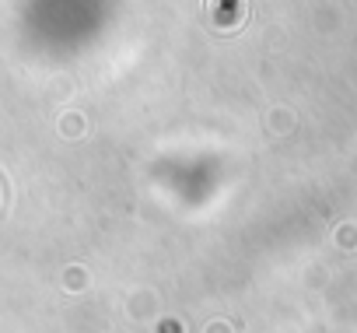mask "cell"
<instances>
[{"label":"cell","mask_w":357,"mask_h":333,"mask_svg":"<svg viewBox=\"0 0 357 333\" xmlns=\"http://www.w3.org/2000/svg\"><path fill=\"white\" fill-rule=\"evenodd\" d=\"M238 4H242V0H228V8H225V25H231V22H235V15H238Z\"/></svg>","instance_id":"cell-1"}]
</instances>
